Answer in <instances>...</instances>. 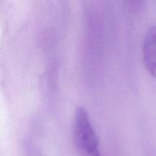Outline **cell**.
I'll use <instances>...</instances> for the list:
<instances>
[{"label":"cell","instance_id":"obj_1","mask_svg":"<svg viewBox=\"0 0 156 156\" xmlns=\"http://www.w3.org/2000/svg\"><path fill=\"white\" fill-rule=\"evenodd\" d=\"M73 139L80 156H101L99 143L87 111L78 108L75 113Z\"/></svg>","mask_w":156,"mask_h":156},{"label":"cell","instance_id":"obj_2","mask_svg":"<svg viewBox=\"0 0 156 156\" xmlns=\"http://www.w3.org/2000/svg\"><path fill=\"white\" fill-rule=\"evenodd\" d=\"M142 51L145 67L156 79V25L151 27L146 32Z\"/></svg>","mask_w":156,"mask_h":156}]
</instances>
